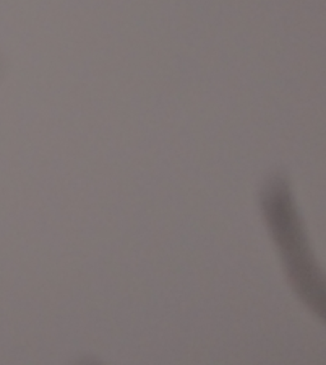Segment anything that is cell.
<instances>
[{"mask_svg":"<svg viewBox=\"0 0 326 365\" xmlns=\"http://www.w3.org/2000/svg\"><path fill=\"white\" fill-rule=\"evenodd\" d=\"M261 207L292 287L303 303L324 321V277L311 252L302 219L285 176H273L265 183L261 191Z\"/></svg>","mask_w":326,"mask_h":365,"instance_id":"6da1fadb","label":"cell"}]
</instances>
